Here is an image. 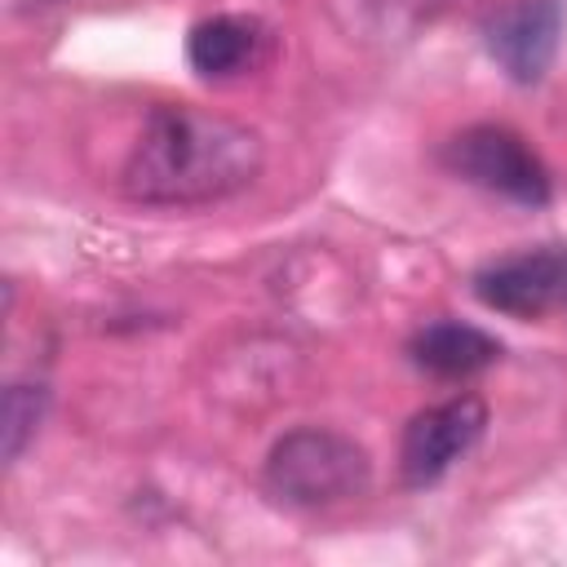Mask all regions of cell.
Listing matches in <instances>:
<instances>
[{"label": "cell", "instance_id": "5b68a950", "mask_svg": "<svg viewBox=\"0 0 567 567\" xmlns=\"http://www.w3.org/2000/svg\"><path fill=\"white\" fill-rule=\"evenodd\" d=\"M563 0H509L483 22V44L514 84H540L563 40Z\"/></svg>", "mask_w": 567, "mask_h": 567}, {"label": "cell", "instance_id": "6da1fadb", "mask_svg": "<svg viewBox=\"0 0 567 567\" xmlns=\"http://www.w3.org/2000/svg\"><path fill=\"white\" fill-rule=\"evenodd\" d=\"M261 164L266 146L257 128L190 102H164L151 106L120 168V190L133 204L190 208L239 195L257 182Z\"/></svg>", "mask_w": 567, "mask_h": 567}, {"label": "cell", "instance_id": "30bf717a", "mask_svg": "<svg viewBox=\"0 0 567 567\" xmlns=\"http://www.w3.org/2000/svg\"><path fill=\"white\" fill-rule=\"evenodd\" d=\"M452 4H461V0H372V13H377L390 31H416L421 22L443 18Z\"/></svg>", "mask_w": 567, "mask_h": 567}, {"label": "cell", "instance_id": "8992f818", "mask_svg": "<svg viewBox=\"0 0 567 567\" xmlns=\"http://www.w3.org/2000/svg\"><path fill=\"white\" fill-rule=\"evenodd\" d=\"M474 297L509 319H545L567 310V248H532L501 257L474 275Z\"/></svg>", "mask_w": 567, "mask_h": 567}, {"label": "cell", "instance_id": "277c9868", "mask_svg": "<svg viewBox=\"0 0 567 567\" xmlns=\"http://www.w3.org/2000/svg\"><path fill=\"white\" fill-rule=\"evenodd\" d=\"M487 430V403L478 394H452L416 412L399 443V474L408 487H434Z\"/></svg>", "mask_w": 567, "mask_h": 567}, {"label": "cell", "instance_id": "ba28073f", "mask_svg": "<svg viewBox=\"0 0 567 567\" xmlns=\"http://www.w3.org/2000/svg\"><path fill=\"white\" fill-rule=\"evenodd\" d=\"M408 354L421 372L443 377V381H461V377H474V372L492 368L501 359V341L492 332L474 328V323L439 319V323H425L408 341Z\"/></svg>", "mask_w": 567, "mask_h": 567}, {"label": "cell", "instance_id": "7a4b0ae2", "mask_svg": "<svg viewBox=\"0 0 567 567\" xmlns=\"http://www.w3.org/2000/svg\"><path fill=\"white\" fill-rule=\"evenodd\" d=\"M372 483V461L363 443L341 430L301 425L288 430L266 456V487L297 509H323L363 496Z\"/></svg>", "mask_w": 567, "mask_h": 567}, {"label": "cell", "instance_id": "52a82bcc", "mask_svg": "<svg viewBox=\"0 0 567 567\" xmlns=\"http://www.w3.org/2000/svg\"><path fill=\"white\" fill-rule=\"evenodd\" d=\"M266 53V27L244 13H213L190 27L186 58L204 80H230L261 62Z\"/></svg>", "mask_w": 567, "mask_h": 567}, {"label": "cell", "instance_id": "3957f363", "mask_svg": "<svg viewBox=\"0 0 567 567\" xmlns=\"http://www.w3.org/2000/svg\"><path fill=\"white\" fill-rule=\"evenodd\" d=\"M443 164L456 177H465V182H474V186H483V190H492V195H501L509 204H523V208L549 204V190H554L549 186V168L540 164V155L505 124H470V128H461L443 146Z\"/></svg>", "mask_w": 567, "mask_h": 567}, {"label": "cell", "instance_id": "9c48e42d", "mask_svg": "<svg viewBox=\"0 0 567 567\" xmlns=\"http://www.w3.org/2000/svg\"><path fill=\"white\" fill-rule=\"evenodd\" d=\"M49 408V390L40 381H13L4 390V408H0V439H4V461H18L27 452V443L35 439L40 421Z\"/></svg>", "mask_w": 567, "mask_h": 567}]
</instances>
